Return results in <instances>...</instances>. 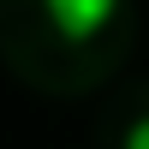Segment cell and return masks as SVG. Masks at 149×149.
<instances>
[{
    "instance_id": "1",
    "label": "cell",
    "mask_w": 149,
    "mask_h": 149,
    "mask_svg": "<svg viewBox=\"0 0 149 149\" xmlns=\"http://www.w3.org/2000/svg\"><path fill=\"white\" fill-rule=\"evenodd\" d=\"M125 12V0H42V18L60 30V42H95L107 24Z\"/></svg>"
},
{
    "instance_id": "2",
    "label": "cell",
    "mask_w": 149,
    "mask_h": 149,
    "mask_svg": "<svg viewBox=\"0 0 149 149\" xmlns=\"http://www.w3.org/2000/svg\"><path fill=\"white\" fill-rule=\"evenodd\" d=\"M119 149H149V113L125 125V143H119Z\"/></svg>"
}]
</instances>
